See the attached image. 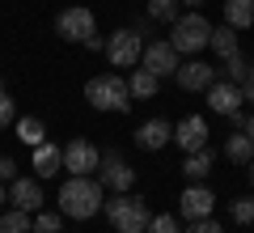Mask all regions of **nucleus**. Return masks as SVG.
I'll return each instance as SVG.
<instances>
[{"label":"nucleus","instance_id":"f257e3e1","mask_svg":"<svg viewBox=\"0 0 254 233\" xmlns=\"http://www.w3.org/2000/svg\"><path fill=\"white\" fill-rule=\"evenodd\" d=\"M102 182L93 174H72V178L60 187V216H72V221H89L93 212H102Z\"/></svg>","mask_w":254,"mask_h":233},{"label":"nucleus","instance_id":"f03ea898","mask_svg":"<svg viewBox=\"0 0 254 233\" xmlns=\"http://www.w3.org/2000/svg\"><path fill=\"white\" fill-rule=\"evenodd\" d=\"M170 43H174V51H178V55H199L203 47L212 43V21L203 17L199 9L182 13V17L170 26Z\"/></svg>","mask_w":254,"mask_h":233},{"label":"nucleus","instance_id":"7ed1b4c3","mask_svg":"<svg viewBox=\"0 0 254 233\" xmlns=\"http://www.w3.org/2000/svg\"><path fill=\"white\" fill-rule=\"evenodd\" d=\"M106 208V221L115 225V233H144L148 221H153V212H148V204L140 195H127V191H119Z\"/></svg>","mask_w":254,"mask_h":233},{"label":"nucleus","instance_id":"20e7f679","mask_svg":"<svg viewBox=\"0 0 254 233\" xmlns=\"http://www.w3.org/2000/svg\"><path fill=\"white\" fill-rule=\"evenodd\" d=\"M85 98H89L93 110H127L131 106V89H127V81L115 77V72L93 77V81L85 85Z\"/></svg>","mask_w":254,"mask_h":233},{"label":"nucleus","instance_id":"39448f33","mask_svg":"<svg viewBox=\"0 0 254 233\" xmlns=\"http://www.w3.org/2000/svg\"><path fill=\"white\" fill-rule=\"evenodd\" d=\"M55 30H60V38H68V43H89V38H98V21H93V13L85 9V4H72V9H64L60 17H55Z\"/></svg>","mask_w":254,"mask_h":233},{"label":"nucleus","instance_id":"423d86ee","mask_svg":"<svg viewBox=\"0 0 254 233\" xmlns=\"http://www.w3.org/2000/svg\"><path fill=\"white\" fill-rule=\"evenodd\" d=\"M140 55H144V38H140V30H115L106 43V60L115 64V68H136Z\"/></svg>","mask_w":254,"mask_h":233},{"label":"nucleus","instance_id":"0eeeda50","mask_svg":"<svg viewBox=\"0 0 254 233\" xmlns=\"http://www.w3.org/2000/svg\"><path fill=\"white\" fill-rule=\"evenodd\" d=\"M178 51H174V43L170 38H157V43H144V55H140V68H148L153 72V77H174V72H178Z\"/></svg>","mask_w":254,"mask_h":233},{"label":"nucleus","instance_id":"6e6552de","mask_svg":"<svg viewBox=\"0 0 254 233\" xmlns=\"http://www.w3.org/2000/svg\"><path fill=\"white\" fill-rule=\"evenodd\" d=\"M174 81H178V85H182L187 93H208V85L216 81V68L190 55L187 64H178V72H174Z\"/></svg>","mask_w":254,"mask_h":233},{"label":"nucleus","instance_id":"1a4fd4ad","mask_svg":"<svg viewBox=\"0 0 254 233\" xmlns=\"http://www.w3.org/2000/svg\"><path fill=\"white\" fill-rule=\"evenodd\" d=\"M102 165V153L89 140H68L64 144V170L68 174H93Z\"/></svg>","mask_w":254,"mask_h":233},{"label":"nucleus","instance_id":"9d476101","mask_svg":"<svg viewBox=\"0 0 254 233\" xmlns=\"http://www.w3.org/2000/svg\"><path fill=\"white\" fill-rule=\"evenodd\" d=\"M98 170H102L98 182H102V187H110L115 195H119V191H131V182H136V170H131L123 157H115V153H106V157H102Z\"/></svg>","mask_w":254,"mask_h":233},{"label":"nucleus","instance_id":"9b49d317","mask_svg":"<svg viewBox=\"0 0 254 233\" xmlns=\"http://www.w3.org/2000/svg\"><path fill=\"white\" fill-rule=\"evenodd\" d=\"M178 208H182V216H187V221H203V216H212V208H216V195H212L203 182H190V187L182 191Z\"/></svg>","mask_w":254,"mask_h":233},{"label":"nucleus","instance_id":"f8f14e48","mask_svg":"<svg viewBox=\"0 0 254 233\" xmlns=\"http://www.w3.org/2000/svg\"><path fill=\"white\" fill-rule=\"evenodd\" d=\"M174 144H178L182 153H199L203 144H208V123H203L199 115H187L178 127H174Z\"/></svg>","mask_w":254,"mask_h":233},{"label":"nucleus","instance_id":"ddd939ff","mask_svg":"<svg viewBox=\"0 0 254 233\" xmlns=\"http://www.w3.org/2000/svg\"><path fill=\"white\" fill-rule=\"evenodd\" d=\"M208 106L216 110V115H233V110H242V85H233V81H212V85H208Z\"/></svg>","mask_w":254,"mask_h":233},{"label":"nucleus","instance_id":"4468645a","mask_svg":"<svg viewBox=\"0 0 254 233\" xmlns=\"http://www.w3.org/2000/svg\"><path fill=\"white\" fill-rule=\"evenodd\" d=\"M9 204H17L21 212H38L43 208V182L38 178H13L9 182Z\"/></svg>","mask_w":254,"mask_h":233},{"label":"nucleus","instance_id":"2eb2a0df","mask_svg":"<svg viewBox=\"0 0 254 233\" xmlns=\"http://www.w3.org/2000/svg\"><path fill=\"white\" fill-rule=\"evenodd\" d=\"M170 140H174V127L165 123V119H148V123H140V127H136V144H140L144 153L165 149Z\"/></svg>","mask_w":254,"mask_h":233},{"label":"nucleus","instance_id":"dca6fc26","mask_svg":"<svg viewBox=\"0 0 254 233\" xmlns=\"http://www.w3.org/2000/svg\"><path fill=\"white\" fill-rule=\"evenodd\" d=\"M60 165H64V149L43 140V144L34 149V174H38V178H55V174H60Z\"/></svg>","mask_w":254,"mask_h":233},{"label":"nucleus","instance_id":"f3484780","mask_svg":"<svg viewBox=\"0 0 254 233\" xmlns=\"http://www.w3.org/2000/svg\"><path fill=\"white\" fill-rule=\"evenodd\" d=\"M182 174H187L190 182H203L212 174V149L203 144L199 153H187V161H182Z\"/></svg>","mask_w":254,"mask_h":233},{"label":"nucleus","instance_id":"a211bd4d","mask_svg":"<svg viewBox=\"0 0 254 233\" xmlns=\"http://www.w3.org/2000/svg\"><path fill=\"white\" fill-rule=\"evenodd\" d=\"M225 26L233 30L254 26V0H225Z\"/></svg>","mask_w":254,"mask_h":233},{"label":"nucleus","instance_id":"6ab92c4d","mask_svg":"<svg viewBox=\"0 0 254 233\" xmlns=\"http://www.w3.org/2000/svg\"><path fill=\"white\" fill-rule=\"evenodd\" d=\"M225 157H229V161H237V165H250L254 161V140L246 132H233L225 140Z\"/></svg>","mask_w":254,"mask_h":233},{"label":"nucleus","instance_id":"aec40b11","mask_svg":"<svg viewBox=\"0 0 254 233\" xmlns=\"http://www.w3.org/2000/svg\"><path fill=\"white\" fill-rule=\"evenodd\" d=\"M13 132H17V140H21V144H30V149H38V144L47 140V127H43V119H34V115L17 119V123H13Z\"/></svg>","mask_w":254,"mask_h":233},{"label":"nucleus","instance_id":"412c9836","mask_svg":"<svg viewBox=\"0 0 254 233\" xmlns=\"http://www.w3.org/2000/svg\"><path fill=\"white\" fill-rule=\"evenodd\" d=\"M212 51L220 55V60H233V55H242L237 51V34H233V26H212Z\"/></svg>","mask_w":254,"mask_h":233},{"label":"nucleus","instance_id":"4be33fe9","mask_svg":"<svg viewBox=\"0 0 254 233\" xmlns=\"http://www.w3.org/2000/svg\"><path fill=\"white\" fill-rule=\"evenodd\" d=\"M157 85H161V77H153L148 68H136L131 77H127V89H131V98H153Z\"/></svg>","mask_w":254,"mask_h":233},{"label":"nucleus","instance_id":"5701e85b","mask_svg":"<svg viewBox=\"0 0 254 233\" xmlns=\"http://www.w3.org/2000/svg\"><path fill=\"white\" fill-rule=\"evenodd\" d=\"M0 233H34V221H30V212H21V208L0 212Z\"/></svg>","mask_w":254,"mask_h":233},{"label":"nucleus","instance_id":"b1692460","mask_svg":"<svg viewBox=\"0 0 254 233\" xmlns=\"http://www.w3.org/2000/svg\"><path fill=\"white\" fill-rule=\"evenodd\" d=\"M148 17H153V21H170V26H174V21L182 17L178 0H148Z\"/></svg>","mask_w":254,"mask_h":233},{"label":"nucleus","instance_id":"393cba45","mask_svg":"<svg viewBox=\"0 0 254 233\" xmlns=\"http://www.w3.org/2000/svg\"><path fill=\"white\" fill-rule=\"evenodd\" d=\"M229 216H233L237 225H254V195H242L229 204Z\"/></svg>","mask_w":254,"mask_h":233},{"label":"nucleus","instance_id":"a878e982","mask_svg":"<svg viewBox=\"0 0 254 233\" xmlns=\"http://www.w3.org/2000/svg\"><path fill=\"white\" fill-rule=\"evenodd\" d=\"M225 81H233V85H246V72H250V60H242V55H233V60H225Z\"/></svg>","mask_w":254,"mask_h":233},{"label":"nucleus","instance_id":"bb28decb","mask_svg":"<svg viewBox=\"0 0 254 233\" xmlns=\"http://www.w3.org/2000/svg\"><path fill=\"white\" fill-rule=\"evenodd\" d=\"M144 233H182V229H178V221H174L170 212H161V216H153V221H148Z\"/></svg>","mask_w":254,"mask_h":233},{"label":"nucleus","instance_id":"cd10ccee","mask_svg":"<svg viewBox=\"0 0 254 233\" xmlns=\"http://www.w3.org/2000/svg\"><path fill=\"white\" fill-rule=\"evenodd\" d=\"M9 123H17V102L0 89V127H9Z\"/></svg>","mask_w":254,"mask_h":233},{"label":"nucleus","instance_id":"c85d7f7f","mask_svg":"<svg viewBox=\"0 0 254 233\" xmlns=\"http://www.w3.org/2000/svg\"><path fill=\"white\" fill-rule=\"evenodd\" d=\"M34 233H64L60 229V216H55V212H38L34 216Z\"/></svg>","mask_w":254,"mask_h":233},{"label":"nucleus","instance_id":"c756f323","mask_svg":"<svg viewBox=\"0 0 254 233\" xmlns=\"http://www.w3.org/2000/svg\"><path fill=\"white\" fill-rule=\"evenodd\" d=\"M187 233H225V229H220L212 216H203V221H190V229H187Z\"/></svg>","mask_w":254,"mask_h":233},{"label":"nucleus","instance_id":"7c9ffc66","mask_svg":"<svg viewBox=\"0 0 254 233\" xmlns=\"http://www.w3.org/2000/svg\"><path fill=\"white\" fill-rule=\"evenodd\" d=\"M17 178V161L13 157H0V182H13Z\"/></svg>","mask_w":254,"mask_h":233},{"label":"nucleus","instance_id":"2f4dec72","mask_svg":"<svg viewBox=\"0 0 254 233\" xmlns=\"http://www.w3.org/2000/svg\"><path fill=\"white\" fill-rule=\"evenodd\" d=\"M242 132H246V136L254 140V115H246V127H242Z\"/></svg>","mask_w":254,"mask_h":233},{"label":"nucleus","instance_id":"473e14b6","mask_svg":"<svg viewBox=\"0 0 254 233\" xmlns=\"http://www.w3.org/2000/svg\"><path fill=\"white\" fill-rule=\"evenodd\" d=\"M4 204H9V191H4V182H0V212H4Z\"/></svg>","mask_w":254,"mask_h":233},{"label":"nucleus","instance_id":"72a5a7b5","mask_svg":"<svg viewBox=\"0 0 254 233\" xmlns=\"http://www.w3.org/2000/svg\"><path fill=\"white\" fill-rule=\"evenodd\" d=\"M246 85H254V60H250V72H246Z\"/></svg>","mask_w":254,"mask_h":233},{"label":"nucleus","instance_id":"f704fd0d","mask_svg":"<svg viewBox=\"0 0 254 233\" xmlns=\"http://www.w3.org/2000/svg\"><path fill=\"white\" fill-rule=\"evenodd\" d=\"M178 4H190V9H199V4H203V0H178Z\"/></svg>","mask_w":254,"mask_h":233},{"label":"nucleus","instance_id":"c9c22d12","mask_svg":"<svg viewBox=\"0 0 254 233\" xmlns=\"http://www.w3.org/2000/svg\"><path fill=\"white\" fill-rule=\"evenodd\" d=\"M250 182H254V161H250Z\"/></svg>","mask_w":254,"mask_h":233}]
</instances>
